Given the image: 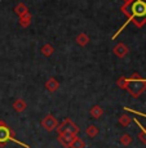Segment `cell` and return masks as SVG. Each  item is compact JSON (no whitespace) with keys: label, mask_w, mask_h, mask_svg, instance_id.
Listing matches in <instances>:
<instances>
[{"label":"cell","mask_w":146,"mask_h":148,"mask_svg":"<svg viewBox=\"0 0 146 148\" xmlns=\"http://www.w3.org/2000/svg\"><path fill=\"white\" fill-rule=\"evenodd\" d=\"M125 89L131 93L133 97H138L146 88V82H144L142 80H134V79H129V80H125Z\"/></svg>","instance_id":"6da1fadb"},{"label":"cell","mask_w":146,"mask_h":148,"mask_svg":"<svg viewBox=\"0 0 146 148\" xmlns=\"http://www.w3.org/2000/svg\"><path fill=\"white\" fill-rule=\"evenodd\" d=\"M129 10L136 18H146V3L144 0H134L131 4Z\"/></svg>","instance_id":"7a4b0ae2"},{"label":"cell","mask_w":146,"mask_h":148,"mask_svg":"<svg viewBox=\"0 0 146 148\" xmlns=\"http://www.w3.org/2000/svg\"><path fill=\"white\" fill-rule=\"evenodd\" d=\"M10 139H14V133L5 125L4 121L0 120V147L4 148L7 146V142Z\"/></svg>","instance_id":"3957f363"},{"label":"cell","mask_w":146,"mask_h":148,"mask_svg":"<svg viewBox=\"0 0 146 148\" xmlns=\"http://www.w3.org/2000/svg\"><path fill=\"white\" fill-rule=\"evenodd\" d=\"M56 130L58 132V134L60 133H73V134L76 135L79 133V126L75 122L71 121L70 119H66V120H64V122L58 124Z\"/></svg>","instance_id":"277c9868"},{"label":"cell","mask_w":146,"mask_h":148,"mask_svg":"<svg viewBox=\"0 0 146 148\" xmlns=\"http://www.w3.org/2000/svg\"><path fill=\"white\" fill-rule=\"evenodd\" d=\"M42 126L44 127L47 132H53L58 126V121L56 120V117H53L52 115H47L42 120Z\"/></svg>","instance_id":"5b68a950"},{"label":"cell","mask_w":146,"mask_h":148,"mask_svg":"<svg viewBox=\"0 0 146 148\" xmlns=\"http://www.w3.org/2000/svg\"><path fill=\"white\" fill-rule=\"evenodd\" d=\"M57 139H58V142L61 143L62 147L70 148L71 143H73L74 139H75V134H73V133H60Z\"/></svg>","instance_id":"8992f818"},{"label":"cell","mask_w":146,"mask_h":148,"mask_svg":"<svg viewBox=\"0 0 146 148\" xmlns=\"http://www.w3.org/2000/svg\"><path fill=\"white\" fill-rule=\"evenodd\" d=\"M13 108L17 111V112L21 113L27 108V104H26V102H25L24 99H17V101L13 103Z\"/></svg>","instance_id":"52a82bcc"},{"label":"cell","mask_w":146,"mask_h":148,"mask_svg":"<svg viewBox=\"0 0 146 148\" xmlns=\"http://www.w3.org/2000/svg\"><path fill=\"white\" fill-rule=\"evenodd\" d=\"M58 81L56 80V79H51V80H48L47 81V84H45V88H47L48 90H49V92H56L57 89H58Z\"/></svg>","instance_id":"ba28073f"},{"label":"cell","mask_w":146,"mask_h":148,"mask_svg":"<svg viewBox=\"0 0 146 148\" xmlns=\"http://www.w3.org/2000/svg\"><path fill=\"white\" fill-rule=\"evenodd\" d=\"M102 113H104V110L100 106H94L91 108V116H92L93 119H100L102 116Z\"/></svg>","instance_id":"9c48e42d"},{"label":"cell","mask_w":146,"mask_h":148,"mask_svg":"<svg viewBox=\"0 0 146 148\" xmlns=\"http://www.w3.org/2000/svg\"><path fill=\"white\" fill-rule=\"evenodd\" d=\"M85 133H87V135L89 136V138H94V136L98 134V129H97L94 125H89V126L87 127V130H85Z\"/></svg>","instance_id":"30bf717a"},{"label":"cell","mask_w":146,"mask_h":148,"mask_svg":"<svg viewBox=\"0 0 146 148\" xmlns=\"http://www.w3.org/2000/svg\"><path fill=\"white\" fill-rule=\"evenodd\" d=\"M84 147H85V143L80 138H76V136H75L74 142L71 143V146H70V148H84Z\"/></svg>","instance_id":"8fae6325"},{"label":"cell","mask_w":146,"mask_h":148,"mask_svg":"<svg viewBox=\"0 0 146 148\" xmlns=\"http://www.w3.org/2000/svg\"><path fill=\"white\" fill-rule=\"evenodd\" d=\"M120 143H122L123 146H129V144L132 143V138H131V135H128V134L122 135V138H120Z\"/></svg>","instance_id":"7c38bea8"},{"label":"cell","mask_w":146,"mask_h":148,"mask_svg":"<svg viewBox=\"0 0 146 148\" xmlns=\"http://www.w3.org/2000/svg\"><path fill=\"white\" fill-rule=\"evenodd\" d=\"M119 122H120V125H122V126H128V125L131 124L129 116H127V115L120 116V117H119Z\"/></svg>","instance_id":"4fadbf2b"},{"label":"cell","mask_w":146,"mask_h":148,"mask_svg":"<svg viewBox=\"0 0 146 148\" xmlns=\"http://www.w3.org/2000/svg\"><path fill=\"white\" fill-rule=\"evenodd\" d=\"M115 52L118 56L122 57V56H124V54H127V48H124L123 45H119V47L115 49Z\"/></svg>","instance_id":"5bb4252c"},{"label":"cell","mask_w":146,"mask_h":148,"mask_svg":"<svg viewBox=\"0 0 146 148\" xmlns=\"http://www.w3.org/2000/svg\"><path fill=\"white\" fill-rule=\"evenodd\" d=\"M87 41H88L87 36H80V38H79V42H80V44H87Z\"/></svg>","instance_id":"9a60e30c"},{"label":"cell","mask_w":146,"mask_h":148,"mask_svg":"<svg viewBox=\"0 0 146 148\" xmlns=\"http://www.w3.org/2000/svg\"><path fill=\"white\" fill-rule=\"evenodd\" d=\"M140 139H141V140L146 144V134L145 133H140Z\"/></svg>","instance_id":"2e32d148"},{"label":"cell","mask_w":146,"mask_h":148,"mask_svg":"<svg viewBox=\"0 0 146 148\" xmlns=\"http://www.w3.org/2000/svg\"><path fill=\"white\" fill-rule=\"evenodd\" d=\"M26 148H28V147H26Z\"/></svg>","instance_id":"e0dca14e"}]
</instances>
